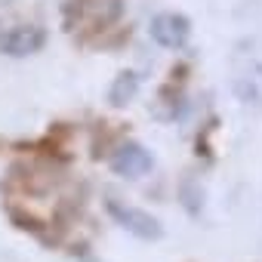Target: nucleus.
Wrapping results in <instances>:
<instances>
[{"mask_svg":"<svg viewBox=\"0 0 262 262\" xmlns=\"http://www.w3.org/2000/svg\"><path fill=\"white\" fill-rule=\"evenodd\" d=\"M231 90L244 105L262 108V37H247L234 47Z\"/></svg>","mask_w":262,"mask_h":262,"instance_id":"nucleus-1","label":"nucleus"},{"mask_svg":"<svg viewBox=\"0 0 262 262\" xmlns=\"http://www.w3.org/2000/svg\"><path fill=\"white\" fill-rule=\"evenodd\" d=\"M105 213L114 219V225H120L126 234H133L139 241H161L164 237V225L158 216H151L148 210H139L133 204H126L120 198H105Z\"/></svg>","mask_w":262,"mask_h":262,"instance_id":"nucleus-2","label":"nucleus"},{"mask_svg":"<svg viewBox=\"0 0 262 262\" xmlns=\"http://www.w3.org/2000/svg\"><path fill=\"white\" fill-rule=\"evenodd\" d=\"M111 170L117 173V176H123V179H139V176H145V173H151V167H155V155L142 145V142H133V139H126V142H120L114 151H111Z\"/></svg>","mask_w":262,"mask_h":262,"instance_id":"nucleus-3","label":"nucleus"},{"mask_svg":"<svg viewBox=\"0 0 262 262\" xmlns=\"http://www.w3.org/2000/svg\"><path fill=\"white\" fill-rule=\"evenodd\" d=\"M148 34L158 47H167V50H179L188 43L191 37V22L182 16V13H161L151 19L148 25Z\"/></svg>","mask_w":262,"mask_h":262,"instance_id":"nucleus-4","label":"nucleus"},{"mask_svg":"<svg viewBox=\"0 0 262 262\" xmlns=\"http://www.w3.org/2000/svg\"><path fill=\"white\" fill-rule=\"evenodd\" d=\"M47 43V31L40 25H13L0 34V53H7L13 59L34 56Z\"/></svg>","mask_w":262,"mask_h":262,"instance_id":"nucleus-5","label":"nucleus"},{"mask_svg":"<svg viewBox=\"0 0 262 262\" xmlns=\"http://www.w3.org/2000/svg\"><path fill=\"white\" fill-rule=\"evenodd\" d=\"M136 93H139V74L136 71H120L108 86V102L114 108H123L136 99Z\"/></svg>","mask_w":262,"mask_h":262,"instance_id":"nucleus-6","label":"nucleus"},{"mask_svg":"<svg viewBox=\"0 0 262 262\" xmlns=\"http://www.w3.org/2000/svg\"><path fill=\"white\" fill-rule=\"evenodd\" d=\"M179 204H182V210L188 213V216H201V210H204V188H201V182L194 179V176H182V182H179Z\"/></svg>","mask_w":262,"mask_h":262,"instance_id":"nucleus-7","label":"nucleus"},{"mask_svg":"<svg viewBox=\"0 0 262 262\" xmlns=\"http://www.w3.org/2000/svg\"><path fill=\"white\" fill-rule=\"evenodd\" d=\"M83 262H99V259H93V256H90V259H83Z\"/></svg>","mask_w":262,"mask_h":262,"instance_id":"nucleus-8","label":"nucleus"}]
</instances>
